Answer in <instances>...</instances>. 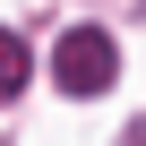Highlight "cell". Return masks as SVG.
Masks as SVG:
<instances>
[{"mask_svg":"<svg viewBox=\"0 0 146 146\" xmlns=\"http://www.w3.org/2000/svg\"><path fill=\"white\" fill-rule=\"evenodd\" d=\"M129 146H146V120H137V129H129Z\"/></svg>","mask_w":146,"mask_h":146,"instance_id":"3","label":"cell"},{"mask_svg":"<svg viewBox=\"0 0 146 146\" xmlns=\"http://www.w3.org/2000/svg\"><path fill=\"white\" fill-rule=\"evenodd\" d=\"M17 95H26V43L0 26V103H17Z\"/></svg>","mask_w":146,"mask_h":146,"instance_id":"2","label":"cell"},{"mask_svg":"<svg viewBox=\"0 0 146 146\" xmlns=\"http://www.w3.org/2000/svg\"><path fill=\"white\" fill-rule=\"evenodd\" d=\"M112 69H120V52H112L103 26H69V35L52 43V78H60V95H103Z\"/></svg>","mask_w":146,"mask_h":146,"instance_id":"1","label":"cell"}]
</instances>
